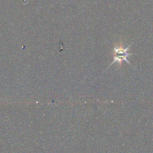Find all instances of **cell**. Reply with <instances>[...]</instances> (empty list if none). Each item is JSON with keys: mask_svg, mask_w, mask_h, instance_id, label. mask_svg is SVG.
<instances>
[{"mask_svg": "<svg viewBox=\"0 0 153 153\" xmlns=\"http://www.w3.org/2000/svg\"><path fill=\"white\" fill-rule=\"evenodd\" d=\"M130 46L125 48L122 44L118 45V46H115L114 47L113 51V61L111 63L110 66L114 64L115 62H118L120 66L122 65L123 61H126L128 63L129 65H131V63L128 61V57L131 56V54L128 52V50L130 49Z\"/></svg>", "mask_w": 153, "mask_h": 153, "instance_id": "1", "label": "cell"}]
</instances>
